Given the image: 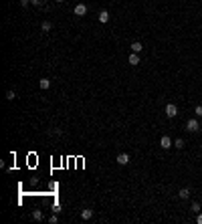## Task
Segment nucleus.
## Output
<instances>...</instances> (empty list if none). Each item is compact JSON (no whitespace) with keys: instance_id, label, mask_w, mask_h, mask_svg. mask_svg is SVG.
Listing matches in <instances>:
<instances>
[{"instance_id":"obj_1","label":"nucleus","mask_w":202,"mask_h":224,"mask_svg":"<svg viewBox=\"0 0 202 224\" xmlns=\"http://www.w3.org/2000/svg\"><path fill=\"white\" fill-rule=\"evenodd\" d=\"M198 129H200V123H198V119H196V117H190L186 121V131L194 133V131H198Z\"/></svg>"},{"instance_id":"obj_2","label":"nucleus","mask_w":202,"mask_h":224,"mask_svg":"<svg viewBox=\"0 0 202 224\" xmlns=\"http://www.w3.org/2000/svg\"><path fill=\"white\" fill-rule=\"evenodd\" d=\"M176 115H178V107H176L174 103H168V105H166V117L174 119Z\"/></svg>"},{"instance_id":"obj_3","label":"nucleus","mask_w":202,"mask_h":224,"mask_svg":"<svg viewBox=\"0 0 202 224\" xmlns=\"http://www.w3.org/2000/svg\"><path fill=\"white\" fill-rule=\"evenodd\" d=\"M172 145H174L172 137H170V135H162V139H160V148H162V149H170Z\"/></svg>"},{"instance_id":"obj_4","label":"nucleus","mask_w":202,"mask_h":224,"mask_svg":"<svg viewBox=\"0 0 202 224\" xmlns=\"http://www.w3.org/2000/svg\"><path fill=\"white\" fill-rule=\"evenodd\" d=\"M73 12H75V16H85L87 14V6H85V4H77Z\"/></svg>"},{"instance_id":"obj_5","label":"nucleus","mask_w":202,"mask_h":224,"mask_svg":"<svg viewBox=\"0 0 202 224\" xmlns=\"http://www.w3.org/2000/svg\"><path fill=\"white\" fill-rule=\"evenodd\" d=\"M115 162H117L119 166H127V163H130V156H127V153H119V156L115 158Z\"/></svg>"},{"instance_id":"obj_6","label":"nucleus","mask_w":202,"mask_h":224,"mask_svg":"<svg viewBox=\"0 0 202 224\" xmlns=\"http://www.w3.org/2000/svg\"><path fill=\"white\" fill-rule=\"evenodd\" d=\"M81 218H83V220H91L93 218V210L91 208H83L81 210Z\"/></svg>"},{"instance_id":"obj_7","label":"nucleus","mask_w":202,"mask_h":224,"mask_svg":"<svg viewBox=\"0 0 202 224\" xmlns=\"http://www.w3.org/2000/svg\"><path fill=\"white\" fill-rule=\"evenodd\" d=\"M38 87H41V89H42V91H47V89H49V87H51V81H49V79H47V77H42V79H41V81H38Z\"/></svg>"},{"instance_id":"obj_8","label":"nucleus","mask_w":202,"mask_h":224,"mask_svg":"<svg viewBox=\"0 0 202 224\" xmlns=\"http://www.w3.org/2000/svg\"><path fill=\"white\" fill-rule=\"evenodd\" d=\"M130 49H131V53H137V55H140L144 46H141V42H140V41H135V42H131V46H130Z\"/></svg>"},{"instance_id":"obj_9","label":"nucleus","mask_w":202,"mask_h":224,"mask_svg":"<svg viewBox=\"0 0 202 224\" xmlns=\"http://www.w3.org/2000/svg\"><path fill=\"white\" fill-rule=\"evenodd\" d=\"M97 18H99V22H103V24H105V22H109V12H107V10H101Z\"/></svg>"},{"instance_id":"obj_10","label":"nucleus","mask_w":202,"mask_h":224,"mask_svg":"<svg viewBox=\"0 0 202 224\" xmlns=\"http://www.w3.org/2000/svg\"><path fill=\"white\" fill-rule=\"evenodd\" d=\"M127 61H130V65H140V55H137V53H131Z\"/></svg>"},{"instance_id":"obj_11","label":"nucleus","mask_w":202,"mask_h":224,"mask_svg":"<svg viewBox=\"0 0 202 224\" xmlns=\"http://www.w3.org/2000/svg\"><path fill=\"white\" fill-rule=\"evenodd\" d=\"M178 196L182 198V200H188V198H190V190H188V188H182V190L178 192Z\"/></svg>"},{"instance_id":"obj_12","label":"nucleus","mask_w":202,"mask_h":224,"mask_svg":"<svg viewBox=\"0 0 202 224\" xmlns=\"http://www.w3.org/2000/svg\"><path fill=\"white\" fill-rule=\"evenodd\" d=\"M42 218H45V216H42V212H41V210H32V220H37V222H41V220H42Z\"/></svg>"},{"instance_id":"obj_13","label":"nucleus","mask_w":202,"mask_h":224,"mask_svg":"<svg viewBox=\"0 0 202 224\" xmlns=\"http://www.w3.org/2000/svg\"><path fill=\"white\" fill-rule=\"evenodd\" d=\"M41 28H42V32H49L51 28H53V24L49 22V20H42V24H41Z\"/></svg>"},{"instance_id":"obj_14","label":"nucleus","mask_w":202,"mask_h":224,"mask_svg":"<svg viewBox=\"0 0 202 224\" xmlns=\"http://www.w3.org/2000/svg\"><path fill=\"white\" fill-rule=\"evenodd\" d=\"M174 148H176V149H182V148H184V139H182V137L174 139Z\"/></svg>"},{"instance_id":"obj_15","label":"nucleus","mask_w":202,"mask_h":224,"mask_svg":"<svg viewBox=\"0 0 202 224\" xmlns=\"http://www.w3.org/2000/svg\"><path fill=\"white\" fill-rule=\"evenodd\" d=\"M190 210H192V212H196V214H198V212H200V204H198V202H192Z\"/></svg>"},{"instance_id":"obj_16","label":"nucleus","mask_w":202,"mask_h":224,"mask_svg":"<svg viewBox=\"0 0 202 224\" xmlns=\"http://www.w3.org/2000/svg\"><path fill=\"white\" fill-rule=\"evenodd\" d=\"M6 99H8V101H14V99H16V93H14V91H6Z\"/></svg>"},{"instance_id":"obj_17","label":"nucleus","mask_w":202,"mask_h":224,"mask_svg":"<svg viewBox=\"0 0 202 224\" xmlns=\"http://www.w3.org/2000/svg\"><path fill=\"white\" fill-rule=\"evenodd\" d=\"M194 113H196V117H202V105H196L194 107Z\"/></svg>"},{"instance_id":"obj_18","label":"nucleus","mask_w":202,"mask_h":224,"mask_svg":"<svg viewBox=\"0 0 202 224\" xmlns=\"http://www.w3.org/2000/svg\"><path fill=\"white\" fill-rule=\"evenodd\" d=\"M49 222H51V224H57V222H59V216H57V212H55L53 216L49 218Z\"/></svg>"},{"instance_id":"obj_19","label":"nucleus","mask_w":202,"mask_h":224,"mask_svg":"<svg viewBox=\"0 0 202 224\" xmlns=\"http://www.w3.org/2000/svg\"><path fill=\"white\" fill-rule=\"evenodd\" d=\"M31 4H34V6H42V4H45V0H31Z\"/></svg>"},{"instance_id":"obj_20","label":"nucleus","mask_w":202,"mask_h":224,"mask_svg":"<svg viewBox=\"0 0 202 224\" xmlns=\"http://www.w3.org/2000/svg\"><path fill=\"white\" fill-rule=\"evenodd\" d=\"M51 133H55V135H63V129H59V127H55Z\"/></svg>"},{"instance_id":"obj_21","label":"nucleus","mask_w":202,"mask_h":224,"mask_svg":"<svg viewBox=\"0 0 202 224\" xmlns=\"http://www.w3.org/2000/svg\"><path fill=\"white\" fill-rule=\"evenodd\" d=\"M28 4H31V0H20V6H22V8H27Z\"/></svg>"},{"instance_id":"obj_22","label":"nucleus","mask_w":202,"mask_h":224,"mask_svg":"<svg viewBox=\"0 0 202 224\" xmlns=\"http://www.w3.org/2000/svg\"><path fill=\"white\" fill-rule=\"evenodd\" d=\"M196 222H198V224H202V212H198V218H196Z\"/></svg>"},{"instance_id":"obj_23","label":"nucleus","mask_w":202,"mask_h":224,"mask_svg":"<svg viewBox=\"0 0 202 224\" xmlns=\"http://www.w3.org/2000/svg\"><path fill=\"white\" fill-rule=\"evenodd\" d=\"M55 2H59V4H61V2H65V0H55Z\"/></svg>"}]
</instances>
